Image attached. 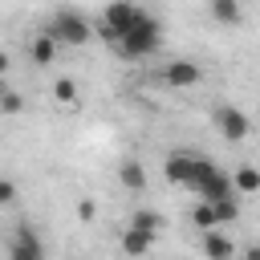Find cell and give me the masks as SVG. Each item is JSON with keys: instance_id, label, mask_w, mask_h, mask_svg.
<instances>
[{"instance_id": "cell-1", "label": "cell", "mask_w": 260, "mask_h": 260, "mask_svg": "<svg viewBox=\"0 0 260 260\" xmlns=\"http://www.w3.org/2000/svg\"><path fill=\"white\" fill-rule=\"evenodd\" d=\"M158 45H162V24H158L154 16H146L142 24H134L130 32H122V37H118L114 53H118V57H126V61H142V57L158 53Z\"/></svg>"}, {"instance_id": "cell-2", "label": "cell", "mask_w": 260, "mask_h": 260, "mask_svg": "<svg viewBox=\"0 0 260 260\" xmlns=\"http://www.w3.org/2000/svg\"><path fill=\"white\" fill-rule=\"evenodd\" d=\"M150 12L146 8H138V4H106L102 8V41L114 49L118 45V37L122 32H130L134 24H142Z\"/></svg>"}, {"instance_id": "cell-3", "label": "cell", "mask_w": 260, "mask_h": 260, "mask_svg": "<svg viewBox=\"0 0 260 260\" xmlns=\"http://www.w3.org/2000/svg\"><path fill=\"white\" fill-rule=\"evenodd\" d=\"M41 32H49L57 45H85V41L93 37V24H89L81 12H73V8H61V12H53V20H49Z\"/></svg>"}, {"instance_id": "cell-4", "label": "cell", "mask_w": 260, "mask_h": 260, "mask_svg": "<svg viewBox=\"0 0 260 260\" xmlns=\"http://www.w3.org/2000/svg\"><path fill=\"white\" fill-rule=\"evenodd\" d=\"M158 81H162V85H171V89H191V85H199V81H203V69H199L195 61L179 57V61H167V65L158 69Z\"/></svg>"}, {"instance_id": "cell-5", "label": "cell", "mask_w": 260, "mask_h": 260, "mask_svg": "<svg viewBox=\"0 0 260 260\" xmlns=\"http://www.w3.org/2000/svg\"><path fill=\"white\" fill-rule=\"evenodd\" d=\"M215 130L228 138V142H240V138H248V130H252V122H248V114L244 110H236V106H215Z\"/></svg>"}, {"instance_id": "cell-6", "label": "cell", "mask_w": 260, "mask_h": 260, "mask_svg": "<svg viewBox=\"0 0 260 260\" xmlns=\"http://www.w3.org/2000/svg\"><path fill=\"white\" fill-rule=\"evenodd\" d=\"M162 171H167V179H171L175 187H187V191H191V183H195V171H199V154L175 150V154H167Z\"/></svg>"}, {"instance_id": "cell-7", "label": "cell", "mask_w": 260, "mask_h": 260, "mask_svg": "<svg viewBox=\"0 0 260 260\" xmlns=\"http://www.w3.org/2000/svg\"><path fill=\"white\" fill-rule=\"evenodd\" d=\"M8 256H12V260H45V248H41V240H37V232H32L28 223H20V228L12 232Z\"/></svg>"}, {"instance_id": "cell-8", "label": "cell", "mask_w": 260, "mask_h": 260, "mask_svg": "<svg viewBox=\"0 0 260 260\" xmlns=\"http://www.w3.org/2000/svg\"><path fill=\"white\" fill-rule=\"evenodd\" d=\"M203 256H207V260H236V244H232V236H223V232H207V236H203Z\"/></svg>"}, {"instance_id": "cell-9", "label": "cell", "mask_w": 260, "mask_h": 260, "mask_svg": "<svg viewBox=\"0 0 260 260\" xmlns=\"http://www.w3.org/2000/svg\"><path fill=\"white\" fill-rule=\"evenodd\" d=\"M126 228H138V232H146L150 240H158L162 236V228H167V219L158 215V211H150V207H138L134 215H130V223Z\"/></svg>"}, {"instance_id": "cell-10", "label": "cell", "mask_w": 260, "mask_h": 260, "mask_svg": "<svg viewBox=\"0 0 260 260\" xmlns=\"http://www.w3.org/2000/svg\"><path fill=\"white\" fill-rule=\"evenodd\" d=\"M53 57H57V41H53L49 32H37V37L28 41V61H32V65H53Z\"/></svg>"}, {"instance_id": "cell-11", "label": "cell", "mask_w": 260, "mask_h": 260, "mask_svg": "<svg viewBox=\"0 0 260 260\" xmlns=\"http://www.w3.org/2000/svg\"><path fill=\"white\" fill-rule=\"evenodd\" d=\"M118 183H122L126 191H142V187H146V167H142L138 158H126V162L118 167Z\"/></svg>"}, {"instance_id": "cell-12", "label": "cell", "mask_w": 260, "mask_h": 260, "mask_svg": "<svg viewBox=\"0 0 260 260\" xmlns=\"http://www.w3.org/2000/svg\"><path fill=\"white\" fill-rule=\"evenodd\" d=\"M150 248H154V240H150L146 232H138V228H126V232H122V252H126V256L138 260V256H146Z\"/></svg>"}, {"instance_id": "cell-13", "label": "cell", "mask_w": 260, "mask_h": 260, "mask_svg": "<svg viewBox=\"0 0 260 260\" xmlns=\"http://www.w3.org/2000/svg\"><path fill=\"white\" fill-rule=\"evenodd\" d=\"M191 223H195V228H203V236H207V232H219V215H215V203H203V199H199V203L191 207Z\"/></svg>"}, {"instance_id": "cell-14", "label": "cell", "mask_w": 260, "mask_h": 260, "mask_svg": "<svg viewBox=\"0 0 260 260\" xmlns=\"http://www.w3.org/2000/svg\"><path fill=\"white\" fill-rule=\"evenodd\" d=\"M232 187H236V195H256L260 191V171L256 167H240L232 175Z\"/></svg>"}, {"instance_id": "cell-15", "label": "cell", "mask_w": 260, "mask_h": 260, "mask_svg": "<svg viewBox=\"0 0 260 260\" xmlns=\"http://www.w3.org/2000/svg\"><path fill=\"white\" fill-rule=\"evenodd\" d=\"M211 16H215L219 24H236V20L244 16V8H240L236 0H211Z\"/></svg>"}, {"instance_id": "cell-16", "label": "cell", "mask_w": 260, "mask_h": 260, "mask_svg": "<svg viewBox=\"0 0 260 260\" xmlns=\"http://www.w3.org/2000/svg\"><path fill=\"white\" fill-rule=\"evenodd\" d=\"M53 98H57L61 106H73V102H77V81H73V77H57V81H53Z\"/></svg>"}, {"instance_id": "cell-17", "label": "cell", "mask_w": 260, "mask_h": 260, "mask_svg": "<svg viewBox=\"0 0 260 260\" xmlns=\"http://www.w3.org/2000/svg\"><path fill=\"white\" fill-rule=\"evenodd\" d=\"M0 110H4V114H20V110H24V98H20L16 89H4V98H0Z\"/></svg>"}, {"instance_id": "cell-18", "label": "cell", "mask_w": 260, "mask_h": 260, "mask_svg": "<svg viewBox=\"0 0 260 260\" xmlns=\"http://www.w3.org/2000/svg\"><path fill=\"white\" fill-rule=\"evenodd\" d=\"M215 215H219V223H232V219L240 215V207H236V195H232V199H219V203H215Z\"/></svg>"}, {"instance_id": "cell-19", "label": "cell", "mask_w": 260, "mask_h": 260, "mask_svg": "<svg viewBox=\"0 0 260 260\" xmlns=\"http://www.w3.org/2000/svg\"><path fill=\"white\" fill-rule=\"evenodd\" d=\"M16 199V183L12 179H0V203H12Z\"/></svg>"}, {"instance_id": "cell-20", "label": "cell", "mask_w": 260, "mask_h": 260, "mask_svg": "<svg viewBox=\"0 0 260 260\" xmlns=\"http://www.w3.org/2000/svg\"><path fill=\"white\" fill-rule=\"evenodd\" d=\"M77 215H81V219L89 223V219L98 215V203H93V199H81V203H77Z\"/></svg>"}, {"instance_id": "cell-21", "label": "cell", "mask_w": 260, "mask_h": 260, "mask_svg": "<svg viewBox=\"0 0 260 260\" xmlns=\"http://www.w3.org/2000/svg\"><path fill=\"white\" fill-rule=\"evenodd\" d=\"M244 260H260V244H252V248L244 252Z\"/></svg>"}]
</instances>
